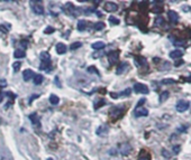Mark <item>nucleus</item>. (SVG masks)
Returning a JSON list of instances; mask_svg holds the SVG:
<instances>
[{
	"instance_id": "obj_11",
	"label": "nucleus",
	"mask_w": 191,
	"mask_h": 160,
	"mask_svg": "<svg viewBox=\"0 0 191 160\" xmlns=\"http://www.w3.org/2000/svg\"><path fill=\"white\" fill-rule=\"evenodd\" d=\"M182 56H183V52L180 51V49L172 51L171 53H170V57H171L172 59H178V58H180V57H182Z\"/></svg>"
},
{
	"instance_id": "obj_40",
	"label": "nucleus",
	"mask_w": 191,
	"mask_h": 160,
	"mask_svg": "<svg viewBox=\"0 0 191 160\" xmlns=\"http://www.w3.org/2000/svg\"><path fill=\"white\" fill-rule=\"evenodd\" d=\"M153 11H154V13H161V11H162V7H160V8H154Z\"/></svg>"
},
{
	"instance_id": "obj_1",
	"label": "nucleus",
	"mask_w": 191,
	"mask_h": 160,
	"mask_svg": "<svg viewBox=\"0 0 191 160\" xmlns=\"http://www.w3.org/2000/svg\"><path fill=\"white\" fill-rule=\"evenodd\" d=\"M131 151H132V146L129 143L124 142L119 146V152H120L121 156L126 157V156H128L131 153Z\"/></svg>"
},
{
	"instance_id": "obj_37",
	"label": "nucleus",
	"mask_w": 191,
	"mask_h": 160,
	"mask_svg": "<svg viewBox=\"0 0 191 160\" xmlns=\"http://www.w3.org/2000/svg\"><path fill=\"white\" fill-rule=\"evenodd\" d=\"M173 44H174L175 46H183V45H184L186 43H184L183 40H175V41H174Z\"/></svg>"
},
{
	"instance_id": "obj_36",
	"label": "nucleus",
	"mask_w": 191,
	"mask_h": 160,
	"mask_svg": "<svg viewBox=\"0 0 191 160\" xmlns=\"http://www.w3.org/2000/svg\"><path fill=\"white\" fill-rule=\"evenodd\" d=\"M162 155H163L165 158H170V157H171V153H170L169 151H166L165 149H163V150H162Z\"/></svg>"
},
{
	"instance_id": "obj_43",
	"label": "nucleus",
	"mask_w": 191,
	"mask_h": 160,
	"mask_svg": "<svg viewBox=\"0 0 191 160\" xmlns=\"http://www.w3.org/2000/svg\"><path fill=\"white\" fill-rule=\"evenodd\" d=\"M2 100H3V95H2V94H1V93H0V102H1V101H2Z\"/></svg>"
},
{
	"instance_id": "obj_38",
	"label": "nucleus",
	"mask_w": 191,
	"mask_h": 160,
	"mask_svg": "<svg viewBox=\"0 0 191 160\" xmlns=\"http://www.w3.org/2000/svg\"><path fill=\"white\" fill-rule=\"evenodd\" d=\"M88 72H89V73H96V74H99V72L96 70L95 66H91V67H89V68H88Z\"/></svg>"
},
{
	"instance_id": "obj_13",
	"label": "nucleus",
	"mask_w": 191,
	"mask_h": 160,
	"mask_svg": "<svg viewBox=\"0 0 191 160\" xmlns=\"http://www.w3.org/2000/svg\"><path fill=\"white\" fill-rule=\"evenodd\" d=\"M56 52L57 54H60V55L65 54L66 53V46H65L63 43H58V44H56Z\"/></svg>"
},
{
	"instance_id": "obj_30",
	"label": "nucleus",
	"mask_w": 191,
	"mask_h": 160,
	"mask_svg": "<svg viewBox=\"0 0 191 160\" xmlns=\"http://www.w3.org/2000/svg\"><path fill=\"white\" fill-rule=\"evenodd\" d=\"M54 32H55V29H54L53 27H51V26L46 27V28H45V30H44V33H45V34H53Z\"/></svg>"
},
{
	"instance_id": "obj_26",
	"label": "nucleus",
	"mask_w": 191,
	"mask_h": 160,
	"mask_svg": "<svg viewBox=\"0 0 191 160\" xmlns=\"http://www.w3.org/2000/svg\"><path fill=\"white\" fill-rule=\"evenodd\" d=\"M106 104V101L103 100V99H101V100H99V101H97L95 104V109L96 110H98V107H103Z\"/></svg>"
},
{
	"instance_id": "obj_22",
	"label": "nucleus",
	"mask_w": 191,
	"mask_h": 160,
	"mask_svg": "<svg viewBox=\"0 0 191 160\" xmlns=\"http://www.w3.org/2000/svg\"><path fill=\"white\" fill-rule=\"evenodd\" d=\"M14 56H15V58H24L26 56V53L23 49H17V51H15Z\"/></svg>"
},
{
	"instance_id": "obj_9",
	"label": "nucleus",
	"mask_w": 191,
	"mask_h": 160,
	"mask_svg": "<svg viewBox=\"0 0 191 160\" xmlns=\"http://www.w3.org/2000/svg\"><path fill=\"white\" fill-rule=\"evenodd\" d=\"M40 63H51V55L47 53V52H43L40 53Z\"/></svg>"
},
{
	"instance_id": "obj_27",
	"label": "nucleus",
	"mask_w": 191,
	"mask_h": 160,
	"mask_svg": "<svg viewBox=\"0 0 191 160\" xmlns=\"http://www.w3.org/2000/svg\"><path fill=\"white\" fill-rule=\"evenodd\" d=\"M108 20H109V22H110V24H113V25H118V24H119V19L115 18L114 16H109Z\"/></svg>"
},
{
	"instance_id": "obj_23",
	"label": "nucleus",
	"mask_w": 191,
	"mask_h": 160,
	"mask_svg": "<svg viewBox=\"0 0 191 160\" xmlns=\"http://www.w3.org/2000/svg\"><path fill=\"white\" fill-rule=\"evenodd\" d=\"M135 64L137 66H142V65H146V59L143 57H137L135 58Z\"/></svg>"
},
{
	"instance_id": "obj_21",
	"label": "nucleus",
	"mask_w": 191,
	"mask_h": 160,
	"mask_svg": "<svg viewBox=\"0 0 191 160\" xmlns=\"http://www.w3.org/2000/svg\"><path fill=\"white\" fill-rule=\"evenodd\" d=\"M50 103H51L52 105H57V104L60 103V99H58V96L55 95V94H52V95L50 96Z\"/></svg>"
},
{
	"instance_id": "obj_45",
	"label": "nucleus",
	"mask_w": 191,
	"mask_h": 160,
	"mask_svg": "<svg viewBox=\"0 0 191 160\" xmlns=\"http://www.w3.org/2000/svg\"><path fill=\"white\" fill-rule=\"evenodd\" d=\"M47 160H53L52 158H47Z\"/></svg>"
},
{
	"instance_id": "obj_39",
	"label": "nucleus",
	"mask_w": 191,
	"mask_h": 160,
	"mask_svg": "<svg viewBox=\"0 0 191 160\" xmlns=\"http://www.w3.org/2000/svg\"><path fill=\"white\" fill-rule=\"evenodd\" d=\"M38 96H39V94H33V95L29 97V103H32V102H33L35 99H37Z\"/></svg>"
},
{
	"instance_id": "obj_5",
	"label": "nucleus",
	"mask_w": 191,
	"mask_h": 160,
	"mask_svg": "<svg viewBox=\"0 0 191 160\" xmlns=\"http://www.w3.org/2000/svg\"><path fill=\"white\" fill-rule=\"evenodd\" d=\"M118 58H119V52L118 51H113L108 54V62H109V65H114L118 62Z\"/></svg>"
},
{
	"instance_id": "obj_34",
	"label": "nucleus",
	"mask_w": 191,
	"mask_h": 160,
	"mask_svg": "<svg viewBox=\"0 0 191 160\" xmlns=\"http://www.w3.org/2000/svg\"><path fill=\"white\" fill-rule=\"evenodd\" d=\"M131 92H132V90H131V89H127V90H125L124 92L119 93L118 95H119V96H120V95H129V94H131Z\"/></svg>"
},
{
	"instance_id": "obj_24",
	"label": "nucleus",
	"mask_w": 191,
	"mask_h": 160,
	"mask_svg": "<svg viewBox=\"0 0 191 160\" xmlns=\"http://www.w3.org/2000/svg\"><path fill=\"white\" fill-rule=\"evenodd\" d=\"M80 47H82V43H81V41H74L73 44H71L70 49H71V51H76V49L80 48Z\"/></svg>"
},
{
	"instance_id": "obj_28",
	"label": "nucleus",
	"mask_w": 191,
	"mask_h": 160,
	"mask_svg": "<svg viewBox=\"0 0 191 160\" xmlns=\"http://www.w3.org/2000/svg\"><path fill=\"white\" fill-rule=\"evenodd\" d=\"M138 160H151V157H150L147 153L143 152L142 155H139V158H138Z\"/></svg>"
},
{
	"instance_id": "obj_33",
	"label": "nucleus",
	"mask_w": 191,
	"mask_h": 160,
	"mask_svg": "<svg viewBox=\"0 0 191 160\" xmlns=\"http://www.w3.org/2000/svg\"><path fill=\"white\" fill-rule=\"evenodd\" d=\"M162 83H163V84H173V83H175V81H174V80H171V78H168V80H163Z\"/></svg>"
},
{
	"instance_id": "obj_29",
	"label": "nucleus",
	"mask_w": 191,
	"mask_h": 160,
	"mask_svg": "<svg viewBox=\"0 0 191 160\" xmlns=\"http://www.w3.org/2000/svg\"><path fill=\"white\" fill-rule=\"evenodd\" d=\"M19 45H20V47L23 48V51L25 52V49L27 48V45H28V41H27V40H21V41H19Z\"/></svg>"
},
{
	"instance_id": "obj_7",
	"label": "nucleus",
	"mask_w": 191,
	"mask_h": 160,
	"mask_svg": "<svg viewBox=\"0 0 191 160\" xmlns=\"http://www.w3.org/2000/svg\"><path fill=\"white\" fill-rule=\"evenodd\" d=\"M35 76V73L32 71V70H26V71L23 72V78L25 82H28L31 80H33Z\"/></svg>"
},
{
	"instance_id": "obj_6",
	"label": "nucleus",
	"mask_w": 191,
	"mask_h": 160,
	"mask_svg": "<svg viewBox=\"0 0 191 160\" xmlns=\"http://www.w3.org/2000/svg\"><path fill=\"white\" fill-rule=\"evenodd\" d=\"M103 8H105V10L106 11H108V13H115V11H117L118 10V6L115 3V2H106L105 3V6H103Z\"/></svg>"
},
{
	"instance_id": "obj_4",
	"label": "nucleus",
	"mask_w": 191,
	"mask_h": 160,
	"mask_svg": "<svg viewBox=\"0 0 191 160\" xmlns=\"http://www.w3.org/2000/svg\"><path fill=\"white\" fill-rule=\"evenodd\" d=\"M134 115L136 118H141V117H147L149 115V110L143 107H136L134 111Z\"/></svg>"
},
{
	"instance_id": "obj_25",
	"label": "nucleus",
	"mask_w": 191,
	"mask_h": 160,
	"mask_svg": "<svg viewBox=\"0 0 191 160\" xmlns=\"http://www.w3.org/2000/svg\"><path fill=\"white\" fill-rule=\"evenodd\" d=\"M94 28H95V30H101V29H103L105 28V24L103 22H96L94 24Z\"/></svg>"
},
{
	"instance_id": "obj_8",
	"label": "nucleus",
	"mask_w": 191,
	"mask_h": 160,
	"mask_svg": "<svg viewBox=\"0 0 191 160\" xmlns=\"http://www.w3.org/2000/svg\"><path fill=\"white\" fill-rule=\"evenodd\" d=\"M32 3H33V2H32ZM32 8H33L34 13L37 14V15H43V14H44V7H43L39 2H38V3H33Z\"/></svg>"
},
{
	"instance_id": "obj_41",
	"label": "nucleus",
	"mask_w": 191,
	"mask_h": 160,
	"mask_svg": "<svg viewBox=\"0 0 191 160\" xmlns=\"http://www.w3.org/2000/svg\"><path fill=\"white\" fill-rule=\"evenodd\" d=\"M54 82H55V83H56L57 84V86H58V88H61V84H60V82H58V77H55V80H54Z\"/></svg>"
},
{
	"instance_id": "obj_10",
	"label": "nucleus",
	"mask_w": 191,
	"mask_h": 160,
	"mask_svg": "<svg viewBox=\"0 0 191 160\" xmlns=\"http://www.w3.org/2000/svg\"><path fill=\"white\" fill-rule=\"evenodd\" d=\"M168 17H169L171 22H176V21L179 20V15H178V13L174 11V10H170V11L168 13Z\"/></svg>"
},
{
	"instance_id": "obj_42",
	"label": "nucleus",
	"mask_w": 191,
	"mask_h": 160,
	"mask_svg": "<svg viewBox=\"0 0 191 160\" xmlns=\"http://www.w3.org/2000/svg\"><path fill=\"white\" fill-rule=\"evenodd\" d=\"M183 62H179V63H175V66H179V65H181Z\"/></svg>"
},
{
	"instance_id": "obj_44",
	"label": "nucleus",
	"mask_w": 191,
	"mask_h": 160,
	"mask_svg": "<svg viewBox=\"0 0 191 160\" xmlns=\"http://www.w3.org/2000/svg\"><path fill=\"white\" fill-rule=\"evenodd\" d=\"M189 77H191V76H189ZM188 81H189V82H191V78H189V80H188Z\"/></svg>"
},
{
	"instance_id": "obj_35",
	"label": "nucleus",
	"mask_w": 191,
	"mask_h": 160,
	"mask_svg": "<svg viewBox=\"0 0 191 160\" xmlns=\"http://www.w3.org/2000/svg\"><path fill=\"white\" fill-rule=\"evenodd\" d=\"M180 149H181V147H180L179 144H178V146H174V147H173V152H174L175 155H178V153L180 152Z\"/></svg>"
},
{
	"instance_id": "obj_18",
	"label": "nucleus",
	"mask_w": 191,
	"mask_h": 160,
	"mask_svg": "<svg viewBox=\"0 0 191 160\" xmlns=\"http://www.w3.org/2000/svg\"><path fill=\"white\" fill-rule=\"evenodd\" d=\"M33 81H34V84H35V85H39V84H42V83H43L44 77H43V75L37 74V75H35V76H34Z\"/></svg>"
},
{
	"instance_id": "obj_2",
	"label": "nucleus",
	"mask_w": 191,
	"mask_h": 160,
	"mask_svg": "<svg viewBox=\"0 0 191 160\" xmlns=\"http://www.w3.org/2000/svg\"><path fill=\"white\" fill-rule=\"evenodd\" d=\"M189 107H190V104H189V102L186 101V100H180V101L175 104V109H176L178 112H186V111L189 109Z\"/></svg>"
},
{
	"instance_id": "obj_32",
	"label": "nucleus",
	"mask_w": 191,
	"mask_h": 160,
	"mask_svg": "<svg viewBox=\"0 0 191 160\" xmlns=\"http://www.w3.org/2000/svg\"><path fill=\"white\" fill-rule=\"evenodd\" d=\"M163 22H164V20H163V18L161 17V16H159V17L155 19V24L156 25H163Z\"/></svg>"
},
{
	"instance_id": "obj_16",
	"label": "nucleus",
	"mask_w": 191,
	"mask_h": 160,
	"mask_svg": "<svg viewBox=\"0 0 191 160\" xmlns=\"http://www.w3.org/2000/svg\"><path fill=\"white\" fill-rule=\"evenodd\" d=\"M107 133H108V128L106 125H101L97 130V134L98 136H106Z\"/></svg>"
},
{
	"instance_id": "obj_20",
	"label": "nucleus",
	"mask_w": 191,
	"mask_h": 160,
	"mask_svg": "<svg viewBox=\"0 0 191 160\" xmlns=\"http://www.w3.org/2000/svg\"><path fill=\"white\" fill-rule=\"evenodd\" d=\"M86 28H87V21L86 20H79L78 21V30L83 32Z\"/></svg>"
},
{
	"instance_id": "obj_15",
	"label": "nucleus",
	"mask_w": 191,
	"mask_h": 160,
	"mask_svg": "<svg viewBox=\"0 0 191 160\" xmlns=\"http://www.w3.org/2000/svg\"><path fill=\"white\" fill-rule=\"evenodd\" d=\"M29 120L32 121V123L34 125H39V118H38L37 113H32V114H29Z\"/></svg>"
},
{
	"instance_id": "obj_17",
	"label": "nucleus",
	"mask_w": 191,
	"mask_h": 160,
	"mask_svg": "<svg viewBox=\"0 0 191 160\" xmlns=\"http://www.w3.org/2000/svg\"><path fill=\"white\" fill-rule=\"evenodd\" d=\"M169 95H170V93H169L168 91H164V92H162V93H161V95H160V97H159V101H160V103H163V102H165V101L169 99Z\"/></svg>"
},
{
	"instance_id": "obj_19",
	"label": "nucleus",
	"mask_w": 191,
	"mask_h": 160,
	"mask_svg": "<svg viewBox=\"0 0 191 160\" xmlns=\"http://www.w3.org/2000/svg\"><path fill=\"white\" fill-rule=\"evenodd\" d=\"M39 68H40L42 71L51 72V68H52V64H51V63H40V65H39Z\"/></svg>"
},
{
	"instance_id": "obj_14",
	"label": "nucleus",
	"mask_w": 191,
	"mask_h": 160,
	"mask_svg": "<svg viewBox=\"0 0 191 160\" xmlns=\"http://www.w3.org/2000/svg\"><path fill=\"white\" fill-rule=\"evenodd\" d=\"M105 46H106V44H105L103 41H96L94 44H91V47H92V49H95V51H100V49L105 48Z\"/></svg>"
},
{
	"instance_id": "obj_12",
	"label": "nucleus",
	"mask_w": 191,
	"mask_h": 160,
	"mask_svg": "<svg viewBox=\"0 0 191 160\" xmlns=\"http://www.w3.org/2000/svg\"><path fill=\"white\" fill-rule=\"evenodd\" d=\"M128 68V63H126V62H123L119 66H118V68H117V71H116V73L118 74V75H120V74H123L124 72L126 71Z\"/></svg>"
},
{
	"instance_id": "obj_3",
	"label": "nucleus",
	"mask_w": 191,
	"mask_h": 160,
	"mask_svg": "<svg viewBox=\"0 0 191 160\" xmlns=\"http://www.w3.org/2000/svg\"><path fill=\"white\" fill-rule=\"evenodd\" d=\"M134 91L138 94H149V92H150L149 88L145 84H142V83H136L134 85Z\"/></svg>"
},
{
	"instance_id": "obj_31",
	"label": "nucleus",
	"mask_w": 191,
	"mask_h": 160,
	"mask_svg": "<svg viewBox=\"0 0 191 160\" xmlns=\"http://www.w3.org/2000/svg\"><path fill=\"white\" fill-rule=\"evenodd\" d=\"M20 66H21V63L20 62H15L14 64H13V68H14V71L17 72L20 68Z\"/></svg>"
}]
</instances>
